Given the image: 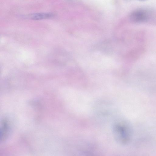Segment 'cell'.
<instances>
[{"label":"cell","instance_id":"obj_1","mask_svg":"<svg viewBox=\"0 0 156 156\" xmlns=\"http://www.w3.org/2000/svg\"><path fill=\"white\" fill-rule=\"evenodd\" d=\"M131 20L136 22H141L146 20L147 17L146 12L143 10H137L133 12L131 14Z\"/></svg>","mask_w":156,"mask_h":156},{"label":"cell","instance_id":"obj_2","mask_svg":"<svg viewBox=\"0 0 156 156\" xmlns=\"http://www.w3.org/2000/svg\"><path fill=\"white\" fill-rule=\"evenodd\" d=\"M53 14L50 13H40L32 14L27 15V17L33 20H40L52 17Z\"/></svg>","mask_w":156,"mask_h":156}]
</instances>
